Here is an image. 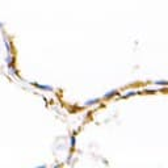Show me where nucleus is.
<instances>
[{"mask_svg": "<svg viewBox=\"0 0 168 168\" xmlns=\"http://www.w3.org/2000/svg\"><path fill=\"white\" fill-rule=\"evenodd\" d=\"M155 84H159V85H167L168 82L167 80H158V82H155Z\"/></svg>", "mask_w": 168, "mask_h": 168, "instance_id": "obj_5", "label": "nucleus"}, {"mask_svg": "<svg viewBox=\"0 0 168 168\" xmlns=\"http://www.w3.org/2000/svg\"><path fill=\"white\" fill-rule=\"evenodd\" d=\"M4 26V24H3V22H0V28H3Z\"/></svg>", "mask_w": 168, "mask_h": 168, "instance_id": "obj_8", "label": "nucleus"}, {"mask_svg": "<svg viewBox=\"0 0 168 168\" xmlns=\"http://www.w3.org/2000/svg\"><path fill=\"white\" fill-rule=\"evenodd\" d=\"M4 46H5V49H7V53L8 54H12V46H11V41H9V38H8V36L7 34H4Z\"/></svg>", "mask_w": 168, "mask_h": 168, "instance_id": "obj_1", "label": "nucleus"}, {"mask_svg": "<svg viewBox=\"0 0 168 168\" xmlns=\"http://www.w3.org/2000/svg\"><path fill=\"white\" fill-rule=\"evenodd\" d=\"M99 103V99H92V100H88V101L85 103V106H91V105H93V104H97Z\"/></svg>", "mask_w": 168, "mask_h": 168, "instance_id": "obj_4", "label": "nucleus"}, {"mask_svg": "<svg viewBox=\"0 0 168 168\" xmlns=\"http://www.w3.org/2000/svg\"><path fill=\"white\" fill-rule=\"evenodd\" d=\"M71 146L72 147L75 146V137H72V138H71Z\"/></svg>", "mask_w": 168, "mask_h": 168, "instance_id": "obj_7", "label": "nucleus"}, {"mask_svg": "<svg viewBox=\"0 0 168 168\" xmlns=\"http://www.w3.org/2000/svg\"><path fill=\"white\" fill-rule=\"evenodd\" d=\"M114 93H117V91H110V92H108V93L105 95V97H106V99H109V97H112Z\"/></svg>", "mask_w": 168, "mask_h": 168, "instance_id": "obj_6", "label": "nucleus"}, {"mask_svg": "<svg viewBox=\"0 0 168 168\" xmlns=\"http://www.w3.org/2000/svg\"><path fill=\"white\" fill-rule=\"evenodd\" d=\"M5 64H7V67L15 66V58L12 57V54H8L7 55V58H5Z\"/></svg>", "mask_w": 168, "mask_h": 168, "instance_id": "obj_2", "label": "nucleus"}, {"mask_svg": "<svg viewBox=\"0 0 168 168\" xmlns=\"http://www.w3.org/2000/svg\"><path fill=\"white\" fill-rule=\"evenodd\" d=\"M33 85L40 89H43V91H49V92L53 91V87H50V85H42V84H38V83H33Z\"/></svg>", "mask_w": 168, "mask_h": 168, "instance_id": "obj_3", "label": "nucleus"}]
</instances>
